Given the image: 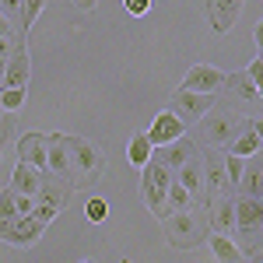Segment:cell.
Returning <instances> with one entry per match:
<instances>
[{
    "label": "cell",
    "mask_w": 263,
    "mask_h": 263,
    "mask_svg": "<svg viewBox=\"0 0 263 263\" xmlns=\"http://www.w3.org/2000/svg\"><path fill=\"white\" fill-rule=\"evenodd\" d=\"M200 120H203L200 123L203 126V141L211 144V147H224V144L242 130V116H239L235 109H228V105H211Z\"/></svg>",
    "instance_id": "cell-5"
},
{
    "label": "cell",
    "mask_w": 263,
    "mask_h": 263,
    "mask_svg": "<svg viewBox=\"0 0 263 263\" xmlns=\"http://www.w3.org/2000/svg\"><path fill=\"white\" fill-rule=\"evenodd\" d=\"M74 4H78L81 11H95V4H99V0H74Z\"/></svg>",
    "instance_id": "cell-36"
},
{
    "label": "cell",
    "mask_w": 263,
    "mask_h": 263,
    "mask_svg": "<svg viewBox=\"0 0 263 263\" xmlns=\"http://www.w3.org/2000/svg\"><path fill=\"white\" fill-rule=\"evenodd\" d=\"M0 120H4V109H0Z\"/></svg>",
    "instance_id": "cell-38"
},
{
    "label": "cell",
    "mask_w": 263,
    "mask_h": 263,
    "mask_svg": "<svg viewBox=\"0 0 263 263\" xmlns=\"http://www.w3.org/2000/svg\"><path fill=\"white\" fill-rule=\"evenodd\" d=\"M239 190H246V197L260 200V165H253L249 172H242V179H239Z\"/></svg>",
    "instance_id": "cell-27"
},
{
    "label": "cell",
    "mask_w": 263,
    "mask_h": 263,
    "mask_svg": "<svg viewBox=\"0 0 263 263\" xmlns=\"http://www.w3.org/2000/svg\"><path fill=\"white\" fill-rule=\"evenodd\" d=\"M242 4L246 0H207V21L218 35H228L235 28V21L242 14Z\"/></svg>",
    "instance_id": "cell-13"
},
{
    "label": "cell",
    "mask_w": 263,
    "mask_h": 263,
    "mask_svg": "<svg viewBox=\"0 0 263 263\" xmlns=\"http://www.w3.org/2000/svg\"><path fill=\"white\" fill-rule=\"evenodd\" d=\"M151 155H155V147L147 144V137H144V134H134L130 144H126V158H130V165L144 168V165L151 162Z\"/></svg>",
    "instance_id": "cell-22"
},
{
    "label": "cell",
    "mask_w": 263,
    "mask_h": 263,
    "mask_svg": "<svg viewBox=\"0 0 263 263\" xmlns=\"http://www.w3.org/2000/svg\"><path fill=\"white\" fill-rule=\"evenodd\" d=\"M7 141H11V123H7V120H0V155H4Z\"/></svg>",
    "instance_id": "cell-33"
},
{
    "label": "cell",
    "mask_w": 263,
    "mask_h": 263,
    "mask_svg": "<svg viewBox=\"0 0 263 263\" xmlns=\"http://www.w3.org/2000/svg\"><path fill=\"white\" fill-rule=\"evenodd\" d=\"M228 81V74L218 70V67H211V63H197V67H190L186 70V78H182V91H193V95H214L218 88H224Z\"/></svg>",
    "instance_id": "cell-8"
},
{
    "label": "cell",
    "mask_w": 263,
    "mask_h": 263,
    "mask_svg": "<svg viewBox=\"0 0 263 263\" xmlns=\"http://www.w3.org/2000/svg\"><path fill=\"white\" fill-rule=\"evenodd\" d=\"M67 155H70V186L88 190L102 179L105 172V151L88 137H67Z\"/></svg>",
    "instance_id": "cell-1"
},
{
    "label": "cell",
    "mask_w": 263,
    "mask_h": 263,
    "mask_svg": "<svg viewBox=\"0 0 263 263\" xmlns=\"http://www.w3.org/2000/svg\"><path fill=\"white\" fill-rule=\"evenodd\" d=\"M260 74H263V60H260V57H253V63L246 67V78H249V81H256V84H260Z\"/></svg>",
    "instance_id": "cell-31"
},
{
    "label": "cell",
    "mask_w": 263,
    "mask_h": 263,
    "mask_svg": "<svg viewBox=\"0 0 263 263\" xmlns=\"http://www.w3.org/2000/svg\"><path fill=\"white\" fill-rule=\"evenodd\" d=\"M84 218H88V221H105V218H109V203L102 200V197H91V200H88V207H84Z\"/></svg>",
    "instance_id": "cell-28"
},
{
    "label": "cell",
    "mask_w": 263,
    "mask_h": 263,
    "mask_svg": "<svg viewBox=\"0 0 263 263\" xmlns=\"http://www.w3.org/2000/svg\"><path fill=\"white\" fill-rule=\"evenodd\" d=\"M242 158H235V155H224V179H228V186H239V179H242Z\"/></svg>",
    "instance_id": "cell-29"
},
{
    "label": "cell",
    "mask_w": 263,
    "mask_h": 263,
    "mask_svg": "<svg viewBox=\"0 0 263 263\" xmlns=\"http://www.w3.org/2000/svg\"><path fill=\"white\" fill-rule=\"evenodd\" d=\"M42 179H46L42 168H32V165L18 162L14 172H11V190H14V193H25V197H35L39 186H42Z\"/></svg>",
    "instance_id": "cell-18"
},
{
    "label": "cell",
    "mask_w": 263,
    "mask_h": 263,
    "mask_svg": "<svg viewBox=\"0 0 263 263\" xmlns=\"http://www.w3.org/2000/svg\"><path fill=\"white\" fill-rule=\"evenodd\" d=\"M14 42H18V39H0V60H7V57H11Z\"/></svg>",
    "instance_id": "cell-35"
},
{
    "label": "cell",
    "mask_w": 263,
    "mask_h": 263,
    "mask_svg": "<svg viewBox=\"0 0 263 263\" xmlns=\"http://www.w3.org/2000/svg\"><path fill=\"white\" fill-rule=\"evenodd\" d=\"M172 179H176L172 168H165L155 155H151V162L141 168V197H144V203H147V211L158 214V218L168 214V211H165V193H168V182Z\"/></svg>",
    "instance_id": "cell-4"
},
{
    "label": "cell",
    "mask_w": 263,
    "mask_h": 263,
    "mask_svg": "<svg viewBox=\"0 0 263 263\" xmlns=\"http://www.w3.org/2000/svg\"><path fill=\"white\" fill-rule=\"evenodd\" d=\"M207 203H211V207H207L211 232H218V235H232V232H235V197L218 193V197H211Z\"/></svg>",
    "instance_id": "cell-12"
},
{
    "label": "cell",
    "mask_w": 263,
    "mask_h": 263,
    "mask_svg": "<svg viewBox=\"0 0 263 263\" xmlns=\"http://www.w3.org/2000/svg\"><path fill=\"white\" fill-rule=\"evenodd\" d=\"M32 207H35V197L4 190V193H0V224L18 221V218H25V214H32Z\"/></svg>",
    "instance_id": "cell-17"
},
{
    "label": "cell",
    "mask_w": 263,
    "mask_h": 263,
    "mask_svg": "<svg viewBox=\"0 0 263 263\" xmlns=\"http://www.w3.org/2000/svg\"><path fill=\"white\" fill-rule=\"evenodd\" d=\"M207 246H211V253H214V260L218 263H242L246 256L239 253V246L232 242V235H218V232H211L207 235Z\"/></svg>",
    "instance_id": "cell-21"
},
{
    "label": "cell",
    "mask_w": 263,
    "mask_h": 263,
    "mask_svg": "<svg viewBox=\"0 0 263 263\" xmlns=\"http://www.w3.org/2000/svg\"><path fill=\"white\" fill-rule=\"evenodd\" d=\"M42 7H46V0H21V11H18V14H21V28H25V32L35 25V18L42 14Z\"/></svg>",
    "instance_id": "cell-24"
},
{
    "label": "cell",
    "mask_w": 263,
    "mask_h": 263,
    "mask_svg": "<svg viewBox=\"0 0 263 263\" xmlns=\"http://www.w3.org/2000/svg\"><path fill=\"white\" fill-rule=\"evenodd\" d=\"M46 228L49 224H42L39 218H32V214H25V218H18V221H7L0 224V242L7 246H18V249H25V246H35L46 235Z\"/></svg>",
    "instance_id": "cell-6"
},
{
    "label": "cell",
    "mask_w": 263,
    "mask_h": 263,
    "mask_svg": "<svg viewBox=\"0 0 263 263\" xmlns=\"http://www.w3.org/2000/svg\"><path fill=\"white\" fill-rule=\"evenodd\" d=\"M0 39H14V28H11V21L0 14Z\"/></svg>",
    "instance_id": "cell-34"
},
{
    "label": "cell",
    "mask_w": 263,
    "mask_h": 263,
    "mask_svg": "<svg viewBox=\"0 0 263 263\" xmlns=\"http://www.w3.org/2000/svg\"><path fill=\"white\" fill-rule=\"evenodd\" d=\"M21 105H25V88H0V109L18 112Z\"/></svg>",
    "instance_id": "cell-26"
},
{
    "label": "cell",
    "mask_w": 263,
    "mask_h": 263,
    "mask_svg": "<svg viewBox=\"0 0 263 263\" xmlns=\"http://www.w3.org/2000/svg\"><path fill=\"white\" fill-rule=\"evenodd\" d=\"M207 221L190 207V211H176L165 218V239L172 249H197V246L207 242Z\"/></svg>",
    "instance_id": "cell-2"
},
{
    "label": "cell",
    "mask_w": 263,
    "mask_h": 263,
    "mask_svg": "<svg viewBox=\"0 0 263 263\" xmlns=\"http://www.w3.org/2000/svg\"><path fill=\"white\" fill-rule=\"evenodd\" d=\"M176 182H179L182 190L190 193V200L197 203L203 200L207 203V190H203V162H200V155H190L186 162L176 168Z\"/></svg>",
    "instance_id": "cell-11"
},
{
    "label": "cell",
    "mask_w": 263,
    "mask_h": 263,
    "mask_svg": "<svg viewBox=\"0 0 263 263\" xmlns=\"http://www.w3.org/2000/svg\"><path fill=\"white\" fill-rule=\"evenodd\" d=\"M214 105V95H193V91H182V88H176L172 91V99H168V112L172 116H179V123H197Z\"/></svg>",
    "instance_id": "cell-7"
},
{
    "label": "cell",
    "mask_w": 263,
    "mask_h": 263,
    "mask_svg": "<svg viewBox=\"0 0 263 263\" xmlns=\"http://www.w3.org/2000/svg\"><path fill=\"white\" fill-rule=\"evenodd\" d=\"M224 84H235V88H239V91H242L249 102H260V84L249 81L246 74H228V81H224Z\"/></svg>",
    "instance_id": "cell-25"
},
{
    "label": "cell",
    "mask_w": 263,
    "mask_h": 263,
    "mask_svg": "<svg viewBox=\"0 0 263 263\" xmlns=\"http://www.w3.org/2000/svg\"><path fill=\"white\" fill-rule=\"evenodd\" d=\"M190 155H197V144L193 141H186V137H179V141H172V144H165V147H155V158L165 165V168H179Z\"/></svg>",
    "instance_id": "cell-20"
},
{
    "label": "cell",
    "mask_w": 263,
    "mask_h": 263,
    "mask_svg": "<svg viewBox=\"0 0 263 263\" xmlns=\"http://www.w3.org/2000/svg\"><path fill=\"white\" fill-rule=\"evenodd\" d=\"M144 137H147L151 147H165V144L186 137V123H179V116H172V112L165 109V112H158V116L151 120V130H147Z\"/></svg>",
    "instance_id": "cell-10"
},
{
    "label": "cell",
    "mask_w": 263,
    "mask_h": 263,
    "mask_svg": "<svg viewBox=\"0 0 263 263\" xmlns=\"http://www.w3.org/2000/svg\"><path fill=\"white\" fill-rule=\"evenodd\" d=\"M46 172L70 182V155H67V134H49L46 137Z\"/></svg>",
    "instance_id": "cell-14"
},
{
    "label": "cell",
    "mask_w": 263,
    "mask_h": 263,
    "mask_svg": "<svg viewBox=\"0 0 263 263\" xmlns=\"http://www.w3.org/2000/svg\"><path fill=\"white\" fill-rule=\"evenodd\" d=\"M28 78H32L28 49H25V42H14V49H11V57H7V67H4L0 88H28Z\"/></svg>",
    "instance_id": "cell-9"
},
{
    "label": "cell",
    "mask_w": 263,
    "mask_h": 263,
    "mask_svg": "<svg viewBox=\"0 0 263 263\" xmlns=\"http://www.w3.org/2000/svg\"><path fill=\"white\" fill-rule=\"evenodd\" d=\"M123 7L134 14V18H141V14H147V7H151V0H123Z\"/></svg>",
    "instance_id": "cell-30"
},
{
    "label": "cell",
    "mask_w": 263,
    "mask_h": 263,
    "mask_svg": "<svg viewBox=\"0 0 263 263\" xmlns=\"http://www.w3.org/2000/svg\"><path fill=\"white\" fill-rule=\"evenodd\" d=\"M81 263H95V260H81Z\"/></svg>",
    "instance_id": "cell-37"
},
{
    "label": "cell",
    "mask_w": 263,
    "mask_h": 263,
    "mask_svg": "<svg viewBox=\"0 0 263 263\" xmlns=\"http://www.w3.org/2000/svg\"><path fill=\"white\" fill-rule=\"evenodd\" d=\"M74 197V186L53 172H46L39 193H35V207H32V218H39L42 224H53L60 218V211L67 207V200Z\"/></svg>",
    "instance_id": "cell-3"
},
{
    "label": "cell",
    "mask_w": 263,
    "mask_h": 263,
    "mask_svg": "<svg viewBox=\"0 0 263 263\" xmlns=\"http://www.w3.org/2000/svg\"><path fill=\"white\" fill-rule=\"evenodd\" d=\"M21 11V0H0V14L7 18V14H18Z\"/></svg>",
    "instance_id": "cell-32"
},
{
    "label": "cell",
    "mask_w": 263,
    "mask_h": 263,
    "mask_svg": "<svg viewBox=\"0 0 263 263\" xmlns=\"http://www.w3.org/2000/svg\"><path fill=\"white\" fill-rule=\"evenodd\" d=\"M123 263H130V260H123Z\"/></svg>",
    "instance_id": "cell-39"
},
{
    "label": "cell",
    "mask_w": 263,
    "mask_h": 263,
    "mask_svg": "<svg viewBox=\"0 0 263 263\" xmlns=\"http://www.w3.org/2000/svg\"><path fill=\"white\" fill-rule=\"evenodd\" d=\"M18 162L46 172V137L42 134H25L18 141Z\"/></svg>",
    "instance_id": "cell-19"
},
{
    "label": "cell",
    "mask_w": 263,
    "mask_h": 263,
    "mask_svg": "<svg viewBox=\"0 0 263 263\" xmlns=\"http://www.w3.org/2000/svg\"><path fill=\"white\" fill-rule=\"evenodd\" d=\"M203 162V190H207V200L211 197H218L228 190V179H224V155L214 147V151H207L200 158Z\"/></svg>",
    "instance_id": "cell-15"
},
{
    "label": "cell",
    "mask_w": 263,
    "mask_h": 263,
    "mask_svg": "<svg viewBox=\"0 0 263 263\" xmlns=\"http://www.w3.org/2000/svg\"><path fill=\"white\" fill-rule=\"evenodd\" d=\"M224 147H228V155H235V158H253V155L260 151V126H256V120H242V130L224 144Z\"/></svg>",
    "instance_id": "cell-16"
},
{
    "label": "cell",
    "mask_w": 263,
    "mask_h": 263,
    "mask_svg": "<svg viewBox=\"0 0 263 263\" xmlns=\"http://www.w3.org/2000/svg\"><path fill=\"white\" fill-rule=\"evenodd\" d=\"M190 207H193L190 193L172 179V182H168V193H165V211H168V214H176V211H190ZM168 214H165V218H168Z\"/></svg>",
    "instance_id": "cell-23"
}]
</instances>
